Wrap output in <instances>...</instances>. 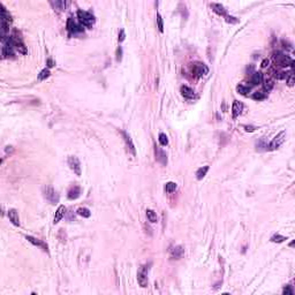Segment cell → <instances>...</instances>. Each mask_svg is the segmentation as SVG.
<instances>
[{"mask_svg": "<svg viewBox=\"0 0 295 295\" xmlns=\"http://www.w3.org/2000/svg\"><path fill=\"white\" fill-rule=\"evenodd\" d=\"M67 29H68L69 32L72 34H77V32H82L84 30L83 26L82 24H79L76 23L72 17H69L68 21H67Z\"/></svg>", "mask_w": 295, "mask_h": 295, "instance_id": "ba28073f", "label": "cell"}, {"mask_svg": "<svg viewBox=\"0 0 295 295\" xmlns=\"http://www.w3.org/2000/svg\"><path fill=\"white\" fill-rule=\"evenodd\" d=\"M125 38H126L125 30H123V29H121V30H120V32H119V42L122 43L123 41H125Z\"/></svg>", "mask_w": 295, "mask_h": 295, "instance_id": "8d00e7d4", "label": "cell"}, {"mask_svg": "<svg viewBox=\"0 0 295 295\" xmlns=\"http://www.w3.org/2000/svg\"><path fill=\"white\" fill-rule=\"evenodd\" d=\"M269 64H270V61L268 60V59H265V60H263V62H262V68H266L268 66H269Z\"/></svg>", "mask_w": 295, "mask_h": 295, "instance_id": "f35d334b", "label": "cell"}, {"mask_svg": "<svg viewBox=\"0 0 295 295\" xmlns=\"http://www.w3.org/2000/svg\"><path fill=\"white\" fill-rule=\"evenodd\" d=\"M225 20H226L227 23H232V24H235V23L239 22V20L236 19V17H234V16H230V15L225 16Z\"/></svg>", "mask_w": 295, "mask_h": 295, "instance_id": "d6a6232c", "label": "cell"}, {"mask_svg": "<svg viewBox=\"0 0 295 295\" xmlns=\"http://www.w3.org/2000/svg\"><path fill=\"white\" fill-rule=\"evenodd\" d=\"M147 217H148V219H149V221H150V223H157V221H158V216H157V213H156L153 210L148 209V210H147Z\"/></svg>", "mask_w": 295, "mask_h": 295, "instance_id": "44dd1931", "label": "cell"}, {"mask_svg": "<svg viewBox=\"0 0 295 295\" xmlns=\"http://www.w3.org/2000/svg\"><path fill=\"white\" fill-rule=\"evenodd\" d=\"M157 24H158V29L160 32H163L164 31V22H163V19H162V15L160 14H157Z\"/></svg>", "mask_w": 295, "mask_h": 295, "instance_id": "1f68e13d", "label": "cell"}, {"mask_svg": "<svg viewBox=\"0 0 295 295\" xmlns=\"http://www.w3.org/2000/svg\"><path fill=\"white\" fill-rule=\"evenodd\" d=\"M26 239L31 243V244H34V246H36V247H41L44 251H47V246H46L43 241H41L39 239H36V238H34V236H31V235H27Z\"/></svg>", "mask_w": 295, "mask_h": 295, "instance_id": "8fae6325", "label": "cell"}, {"mask_svg": "<svg viewBox=\"0 0 295 295\" xmlns=\"http://www.w3.org/2000/svg\"><path fill=\"white\" fill-rule=\"evenodd\" d=\"M66 4H67L66 1H51V5L53 7L56 9H60V11H64L66 8Z\"/></svg>", "mask_w": 295, "mask_h": 295, "instance_id": "d4e9b609", "label": "cell"}, {"mask_svg": "<svg viewBox=\"0 0 295 295\" xmlns=\"http://www.w3.org/2000/svg\"><path fill=\"white\" fill-rule=\"evenodd\" d=\"M274 77H276L277 80L286 79V73L285 72H276L274 73Z\"/></svg>", "mask_w": 295, "mask_h": 295, "instance_id": "836d02e7", "label": "cell"}, {"mask_svg": "<svg viewBox=\"0 0 295 295\" xmlns=\"http://www.w3.org/2000/svg\"><path fill=\"white\" fill-rule=\"evenodd\" d=\"M243 105L238 100H234L233 103V106H232V114H233V118H238L241 112H242Z\"/></svg>", "mask_w": 295, "mask_h": 295, "instance_id": "e0dca14e", "label": "cell"}, {"mask_svg": "<svg viewBox=\"0 0 295 295\" xmlns=\"http://www.w3.org/2000/svg\"><path fill=\"white\" fill-rule=\"evenodd\" d=\"M44 196L51 204H57L59 202V195L52 187H44Z\"/></svg>", "mask_w": 295, "mask_h": 295, "instance_id": "52a82bcc", "label": "cell"}, {"mask_svg": "<svg viewBox=\"0 0 295 295\" xmlns=\"http://www.w3.org/2000/svg\"><path fill=\"white\" fill-rule=\"evenodd\" d=\"M182 255H183V248L181 246L173 247L170 251V256L172 259H179L180 257H182Z\"/></svg>", "mask_w": 295, "mask_h": 295, "instance_id": "5bb4252c", "label": "cell"}, {"mask_svg": "<svg viewBox=\"0 0 295 295\" xmlns=\"http://www.w3.org/2000/svg\"><path fill=\"white\" fill-rule=\"evenodd\" d=\"M208 171H209V166H203V167H201V168H198L196 172L197 180H202V179L204 178L205 175H206V173H208Z\"/></svg>", "mask_w": 295, "mask_h": 295, "instance_id": "7402d4cb", "label": "cell"}, {"mask_svg": "<svg viewBox=\"0 0 295 295\" xmlns=\"http://www.w3.org/2000/svg\"><path fill=\"white\" fill-rule=\"evenodd\" d=\"M177 188H178V186H177V183L175 182H172V181H170V182H167L166 185H165V193H167V194H172V193H174L175 190H177Z\"/></svg>", "mask_w": 295, "mask_h": 295, "instance_id": "ffe728a7", "label": "cell"}, {"mask_svg": "<svg viewBox=\"0 0 295 295\" xmlns=\"http://www.w3.org/2000/svg\"><path fill=\"white\" fill-rule=\"evenodd\" d=\"M50 74H51V73H50V70L47 68L43 69L42 72L38 74V80H39V81H44V80H46L49 77Z\"/></svg>", "mask_w": 295, "mask_h": 295, "instance_id": "83f0119b", "label": "cell"}, {"mask_svg": "<svg viewBox=\"0 0 295 295\" xmlns=\"http://www.w3.org/2000/svg\"><path fill=\"white\" fill-rule=\"evenodd\" d=\"M68 166H69V168H70V170L77 175V177H80V175L82 174L81 163H80L79 158L75 157V156H69L68 157Z\"/></svg>", "mask_w": 295, "mask_h": 295, "instance_id": "8992f818", "label": "cell"}, {"mask_svg": "<svg viewBox=\"0 0 295 295\" xmlns=\"http://www.w3.org/2000/svg\"><path fill=\"white\" fill-rule=\"evenodd\" d=\"M81 195V188H80L79 186H74V187H72L70 189L68 190V198L69 200H76V198H79V196Z\"/></svg>", "mask_w": 295, "mask_h": 295, "instance_id": "ac0fdd59", "label": "cell"}, {"mask_svg": "<svg viewBox=\"0 0 295 295\" xmlns=\"http://www.w3.org/2000/svg\"><path fill=\"white\" fill-rule=\"evenodd\" d=\"M263 82V74L261 72H255L251 76V83L254 85H257V84H261Z\"/></svg>", "mask_w": 295, "mask_h": 295, "instance_id": "d6986e66", "label": "cell"}, {"mask_svg": "<svg viewBox=\"0 0 295 295\" xmlns=\"http://www.w3.org/2000/svg\"><path fill=\"white\" fill-rule=\"evenodd\" d=\"M122 135H123V138H125L127 149L129 150V152H132V155L135 156L136 155V150H135V145H134V143H133V140L130 138V136H129L127 133L122 132Z\"/></svg>", "mask_w": 295, "mask_h": 295, "instance_id": "30bf717a", "label": "cell"}, {"mask_svg": "<svg viewBox=\"0 0 295 295\" xmlns=\"http://www.w3.org/2000/svg\"><path fill=\"white\" fill-rule=\"evenodd\" d=\"M286 79H287L288 87H293L294 85V74H293V70L291 73H288V75H286Z\"/></svg>", "mask_w": 295, "mask_h": 295, "instance_id": "4dcf8cb0", "label": "cell"}, {"mask_svg": "<svg viewBox=\"0 0 295 295\" xmlns=\"http://www.w3.org/2000/svg\"><path fill=\"white\" fill-rule=\"evenodd\" d=\"M191 73H193V75L195 76V77L201 79V77H203L204 75L208 74L209 68H208V66L204 65L203 62L197 61V62H194L193 66H191Z\"/></svg>", "mask_w": 295, "mask_h": 295, "instance_id": "3957f363", "label": "cell"}, {"mask_svg": "<svg viewBox=\"0 0 295 295\" xmlns=\"http://www.w3.org/2000/svg\"><path fill=\"white\" fill-rule=\"evenodd\" d=\"M273 85H274V83H273V80L270 79V77H268V79L264 81V89L266 91H270L271 89L273 88Z\"/></svg>", "mask_w": 295, "mask_h": 295, "instance_id": "f546056e", "label": "cell"}, {"mask_svg": "<svg viewBox=\"0 0 295 295\" xmlns=\"http://www.w3.org/2000/svg\"><path fill=\"white\" fill-rule=\"evenodd\" d=\"M65 213H66V208H65V205H60V206L57 209V211H56V216H54V219H53V224L56 225V224L59 223V221L64 218Z\"/></svg>", "mask_w": 295, "mask_h": 295, "instance_id": "2e32d148", "label": "cell"}, {"mask_svg": "<svg viewBox=\"0 0 295 295\" xmlns=\"http://www.w3.org/2000/svg\"><path fill=\"white\" fill-rule=\"evenodd\" d=\"M283 293H284V294H286V295H293V294H294V291H293L292 286H286V287L284 288Z\"/></svg>", "mask_w": 295, "mask_h": 295, "instance_id": "e575fe53", "label": "cell"}, {"mask_svg": "<svg viewBox=\"0 0 295 295\" xmlns=\"http://www.w3.org/2000/svg\"><path fill=\"white\" fill-rule=\"evenodd\" d=\"M77 19L80 21V24H82L83 27L87 28H91L95 24V16L91 13L85 11H77Z\"/></svg>", "mask_w": 295, "mask_h": 295, "instance_id": "6da1fadb", "label": "cell"}, {"mask_svg": "<svg viewBox=\"0 0 295 295\" xmlns=\"http://www.w3.org/2000/svg\"><path fill=\"white\" fill-rule=\"evenodd\" d=\"M148 272H149V265H143L141 266V269L138 270V273H137V281H138V285L141 287H147L148 286Z\"/></svg>", "mask_w": 295, "mask_h": 295, "instance_id": "5b68a950", "label": "cell"}, {"mask_svg": "<svg viewBox=\"0 0 295 295\" xmlns=\"http://www.w3.org/2000/svg\"><path fill=\"white\" fill-rule=\"evenodd\" d=\"M121 59H122V49H121V46H120V47H118L117 50V61L120 62Z\"/></svg>", "mask_w": 295, "mask_h": 295, "instance_id": "d590c367", "label": "cell"}, {"mask_svg": "<svg viewBox=\"0 0 295 295\" xmlns=\"http://www.w3.org/2000/svg\"><path fill=\"white\" fill-rule=\"evenodd\" d=\"M243 128H244V130H246V132H250V133L255 132V129H256L255 127H254V126H244Z\"/></svg>", "mask_w": 295, "mask_h": 295, "instance_id": "74e56055", "label": "cell"}, {"mask_svg": "<svg viewBox=\"0 0 295 295\" xmlns=\"http://www.w3.org/2000/svg\"><path fill=\"white\" fill-rule=\"evenodd\" d=\"M211 8H212V11L215 12L217 15L224 16V17L227 15V12H226V9H225V7H224L223 5L213 2V4H211Z\"/></svg>", "mask_w": 295, "mask_h": 295, "instance_id": "9a60e30c", "label": "cell"}, {"mask_svg": "<svg viewBox=\"0 0 295 295\" xmlns=\"http://www.w3.org/2000/svg\"><path fill=\"white\" fill-rule=\"evenodd\" d=\"M180 91H181V95L185 97V98L187 99H194L195 97H196V95H195V91L191 89V88L187 87V85H182L181 89H180Z\"/></svg>", "mask_w": 295, "mask_h": 295, "instance_id": "7c38bea8", "label": "cell"}, {"mask_svg": "<svg viewBox=\"0 0 295 295\" xmlns=\"http://www.w3.org/2000/svg\"><path fill=\"white\" fill-rule=\"evenodd\" d=\"M8 218L11 220V223L15 226H20V217H19V212L16 211L15 209H11L8 211Z\"/></svg>", "mask_w": 295, "mask_h": 295, "instance_id": "4fadbf2b", "label": "cell"}, {"mask_svg": "<svg viewBox=\"0 0 295 295\" xmlns=\"http://www.w3.org/2000/svg\"><path fill=\"white\" fill-rule=\"evenodd\" d=\"M265 98H266V94L263 91H257L253 95V99H255V100H263Z\"/></svg>", "mask_w": 295, "mask_h": 295, "instance_id": "f1b7e54d", "label": "cell"}, {"mask_svg": "<svg viewBox=\"0 0 295 295\" xmlns=\"http://www.w3.org/2000/svg\"><path fill=\"white\" fill-rule=\"evenodd\" d=\"M285 141H286V132L283 130V132H280L278 135H276L274 138L271 141V143L269 144V150H271V151H272V150H277L278 148H280L284 144Z\"/></svg>", "mask_w": 295, "mask_h": 295, "instance_id": "277c9868", "label": "cell"}, {"mask_svg": "<svg viewBox=\"0 0 295 295\" xmlns=\"http://www.w3.org/2000/svg\"><path fill=\"white\" fill-rule=\"evenodd\" d=\"M271 242H274V243H281L284 242L285 240H287V238H285V236H283V235L280 234H274L271 236Z\"/></svg>", "mask_w": 295, "mask_h": 295, "instance_id": "484cf974", "label": "cell"}, {"mask_svg": "<svg viewBox=\"0 0 295 295\" xmlns=\"http://www.w3.org/2000/svg\"><path fill=\"white\" fill-rule=\"evenodd\" d=\"M47 66H49V67H53V61L51 60V59L47 60Z\"/></svg>", "mask_w": 295, "mask_h": 295, "instance_id": "ab89813d", "label": "cell"}, {"mask_svg": "<svg viewBox=\"0 0 295 295\" xmlns=\"http://www.w3.org/2000/svg\"><path fill=\"white\" fill-rule=\"evenodd\" d=\"M273 61L276 65H279L280 67H288V66L293 67V65H294V61L291 57H288L281 52H276L273 54Z\"/></svg>", "mask_w": 295, "mask_h": 295, "instance_id": "7a4b0ae2", "label": "cell"}, {"mask_svg": "<svg viewBox=\"0 0 295 295\" xmlns=\"http://www.w3.org/2000/svg\"><path fill=\"white\" fill-rule=\"evenodd\" d=\"M155 155H156V159L158 160L160 164H163V165H166L167 164V156L166 153L160 149L159 147H157L156 145L155 147Z\"/></svg>", "mask_w": 295, "mask_h": 295, "instance_id": "9c48e42d", "label": "cell"}, {"mask_svg": "<svg viewBox=\"0 0 295 295\" xmlns=\"http://www.w3.org/2000/svg\"><path fill=\"white\" fill-rule=\"evenodd\" d=\"M158 141H159V143H160V145H163V147H166L167 144H168V137H167L166 134H164V133H160V134H159Z\"/></svg>", "mask_w": 295, "mask_h": 295, "instance_id": "4316f807", "label": "cell"}, {"mask_svg": "<svg viewBox=\"0 0 295 295\" xmlns=\"http://www.w3.org/2000/svg\"><path fill=\"white\" fill-rule=\"evenodd\" d=\"M236 90L240 95L247 96L250 92V87H247V85H243V84H239L236 87Z\"/></svg>", "mask_w": 295, "mask_h": 295, "instance_id": "603a6c76", "label": "cell"}, {"mask_svg": "<svg viewBox=\"0 0 295 295\" xmlns=\"http://www.w3.org/2000/svg\"><path fill=\"white\" fill-rule=\"evenodd\" d=\"M77 215L83 217V218H89V217L91 216V212L90 210L87 208H80L79 210H77Z\"/></svg>", "mask_w": 295, "mask_h": 295, "instance_id": "cb8c5ba5", "label": "cell"}]
</instances>
